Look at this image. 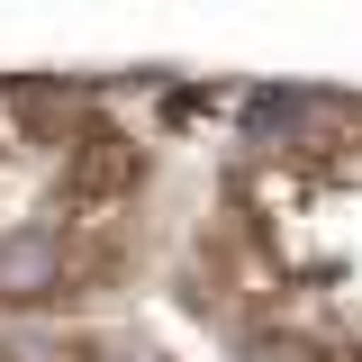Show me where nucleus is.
Instances as JSON below:
<instances>
[{"mask_svg": "<svg viewBox=\"0 0 362 362\" xmlns=\"http://www.w3.org/2000/svg\"><path fill=\"white\" fill-rule=\"evenodd\" d=\"M136 190H145V145H136L127 127H73L64 136V181H54V199L82 226H109V209H127Z\"/></svg>", "mask_w": 362, "mask_h": 362, "instance_id": "nucleus-1", "label": "nucleus"}, {"mask_svg": "<svg viewBox=\"0 0 362 362\" xmlns=\"http://www.w3.org/2000/svg\"><path fill=\"white\" fill-rule=\"evenodd\" d=\"M64 263H73V245H64L54 226H18V235H0V308L64 299Z\"/></svg>", "mask_w": 362, "mask_h": 362, "instance_id": "nucleus-2", "label": "nucleus"}, {"mask_svg": "<svg viewBox=\"0 0 362 362\" xmlns=\"http://www.w3.org/2000/svg\"><path fill=\"white\" fill-rule=\"evenodd\" d=\"M0 127L18 136L28 154H64V136H73V90L64 82H0Z\"/></svg>", "mask_w": 362, "mask_h": 362, "instance_id": "nucleus-3", "label": "nucleus"}]
</instances>
